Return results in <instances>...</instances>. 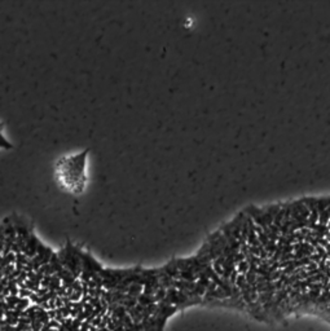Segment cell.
<instances>
[{
  "instance_id": "obj_1",
  "label": "cell",
  "mask_w": 330,
  "mask_h": 331,
  "mask_svg": "<svg viewBox=\"0 0 330 331\" xmlns=\"http://www.w3.org/2000/svg\"><path fill=\"white\" fill-rule=\"evenodd\" d=\"M86 154H79L74 158H65L62 162V177L66 186H70L71 190L79 188V190L84 188V162H86Z\"/></svg>"
}]
</instances>
